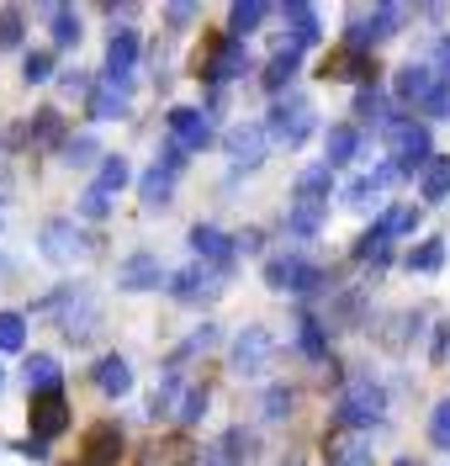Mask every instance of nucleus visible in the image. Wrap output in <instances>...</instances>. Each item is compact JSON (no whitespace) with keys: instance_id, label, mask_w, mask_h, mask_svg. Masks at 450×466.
<instances>
[{"instance_id":"nucleus-25","label":"nucleus","mask_w":450,"mask_h":466,"mask_svg":"<svg viewBox=\"0 0 450 466\" xmlns=\"http://www.w3.org/2000/svg\"><path fill=\"white\" fill-rule=\"evenodd\" d=\"M90 377H95V387H101L106 398H122V392L133 387V371H127V360H122V355H101Z\"/></svg>"},{"instance_id":"nucleus-16","label":"nucleus","mask_w":450,"mask_h":466,"mask_svg":"<svg viewBox=\"0 0 450 466\" xmlns=\"http://www.w3.org/2000/svg\"><path fill=\"white\" fill-rule=\"evenodd\" d=\"M223 144H228V154H234V159H239L244 170H255V165H260V159H265L270 127H260V122H239V127H234V133H228V138H223Z\"/></svg>"},{"instance_id":"nucleus-12","label":"nucleus","mask_w":450,"mask_h":466,"mask_svg":"<svg viewBox=\"0 0 450 466\" xmlns=\"http://www.w3.org/2000/svg\"><path fill=\"white\" fill-rule=\"evenodd\" d=\"M324 80H355L360 90L376 86V69H371V54H360V48H350V43H339L329 58H324V69H318Z\"/></svg>"},{"instance_id":"nucleus-24","label":"nucleus","mask_w":450,"mask_h":466,"mask_svg":"<svg viewBox=\"0 0 450 466\" xmlns=\"http://www.w3.org/2000/svg\"><path fill=\"white\" fill-rule=\"evenodd\" d=\"M117 287L122 291H154L159 287V260H154V255H133V260H122Z\"/></svg>"},{"instance_id":"nucleus-15","label":"nucleus","mask_w":450,"mask_h":466,"mask_svg":"<svg viewBox=\"0 0 450 466\" xmlns=\"http://www.w3.org/2000/svg\"><path fill=\"white\" fill-rule=\"evenodd\" d=\"M191 461H196V445H191L185 430L180 435H159L138 451V466H191Z\"/></svg>"},{"instance_id":"nucleus-14","label":"nucleus","mask_w":450,"mask_h":466,"mask_svg":"<svg viewBox=\"0 0 450 466\" xmlns=\"http://www.w3.org/2000/svg\"><path fill=\"white\" fill-rule=\"evenodd\" d=\"M435 90H440V80H435V69H429V64H403V69H397V80H392V96H397V101H408V106H429V96H435Z\"/></svg>"},{"instance_id":"nucleus-21","label":"nucleus","mask_w":450,"mask_h":466,"mask_svg":"<svg viewBox=\"0 0 450 466\" xmlns=\"http://www.w3.org/2000/svg\"><path fill=\"white\" fill-rule=\"evenodd\" d=\"M281 16L292 22V48H297V54H307V48L324 37V32H318V11H313L307 0H286V11H281Z\"/></svg>"},{"instance_id":"nucleus-53","label":"nucleus","mask_w":450,"mask_h":466,"mask_svg":"<svg viewBox=\"0 0 450 466\" xmlns=\"http://www.w3.org/2000/svg\"><path fill=\"white\" fill-rule=\"evenodd\" d=\"M59 86H64V90H75V96H90V75H80V69H69V75H64Z\"/></svg>"},{"instance_id":"nucleus-19","label":"nucleus","mask_w":450,"mask_h":466,"mask_svg":"<svg viewBox=\"0 0 450 466\" xmlns=\"http://www.w3.org/2000/svg\"><path fill=\"white\" fill-rule=\"evenodd\" d=\"M355 122H365V127H376V133H392L397 127V116H392V101L382 86H365L355 90Z\"/></svg>"},{"instance_id":"nucleus-48","label":"nucleus","mask_w":450,"mask_h":466,"mask_svg":"<svg viewBox=\"0 0 450 466\" xmlns=\"http://www.w3.org/2000/svg\"><path fill=\"white\" fill-rule=\"evenodd\" d=\"M212 345H217V329H212V323H202V329H196V334L175 350V360H185V355H202V350H212Z\"/></svg>"},{"instance_id":"nucleus-29","label":"nucleus","mask_w":450,"mask_h":466,"mask_svg":"<svg viewBox=\"0 0 450 466\" xmlns=\"http://www.w3.org/2000/svg\"><path fill=\"white\" fill-rule=\"evenodd\" d=\"M324 218H329V202H297L286 212V228L297 233V238H313V233L324 228Z\"/></svg>"},{"instance_id":"nucleus-20","label":"nucleus","mask_w":450,"mask_h":466,"mask_svg":"<svg viewBox=\"0 0 450 466\" xmlns=\"http://www.w3.org/2000/svg\"><path fill=\"white\" fill-rule=\"evenodd\" d=\"M265 360H270V334H265V329H244L239 339H234V371L255 377Z\"/></svg>"},{"instance_id":"nucleus-45","label":"nucleus","mask_w":450,"mask_h":466,"mask_svg":"<svg viewBox=\"0 0 450 466\" xmlns=\"http://www.w3.org/2000/svg\"><path fill=\"white\" fill-rule=\"evenodd\" d=\"M429 440H435L440 451H450V398L435 403V413H429Z\"/></svg>"},{"instance_id":"nucleus-35","label":"nucleus","mask_w":450,"mask_h":466,"mask_svg":"<svg viewBox=\"0 0 450 466\" xmlns=\"http://www.w3.org/2000/svg\"><path fill=\"white\" fill-rule=\"evenodd\" d=\"M90 116H95V122L127 116V96H122L117 86H95V90H90Z\"/></svg>"},{"instance_id":"nucleus-17","label":"nucleus","mask_w":450,"mask_h":466,"mask_svg":"<svg viewBox=\"0 0 450 466\" xmlns=\"http://www.w3.org/2000/svg\"><path fill=\"white\" fill-rule=\"evenodd\" d=\"M117 456H122V430L117 424H95V430H85L80 466H117Z\"/></svg>"},{"instance_id":"nucleus-7","label":"nucleus","mask_w":450,"mask_h":466,"mask_svg":"<svg viewBox=\"0 0 450 466\" xmlns=\"http://www.w3.org/2000/svg\"><path fill=\"white\" fill-rule=\"evenodd\" d=\"M37 244H43V255L59 265H75L90 255V238L75 223H64V218H54V223H43V233H37Z\"/></svg>"},{"instance_id":"nucleus-5","label":"nucleus","mask_w":450,"mask_h":466,"mask_svg":"<svg viewBox=\"0 0 450 466\" xmlns=\"http://www.w3.org/2000/svg\"><path fill=\"white\" fill-rule=\"evenodd\" d=\"M223 281H228V270L196 260V265H185V270L170 276V297H175V302H212V297L223 291Z\"/></svg>"},{"instance_id":"nucleus-36","label":"nucleus","mask_w":450,"mask_h":466,"mask_svg":"<svg viewBox=\"0 0 450 466\" xmlns=\"http://www.w3.org/2000/svg\"><path fill=\"white\" fill-rule=\"evenodd\" d=\"M48 27H54V48H75L80 43V16L69 5H48Z\"/></svg>"},{"instance_id":"nucleus-52","label":"nucleus","mask_w":450,"mask_h":466,"mask_svg":"<svg viewBox=\"0 0 450 466\" xmlns=\"http://www.w3.org/2000/svg\"><path fill=\"white\" fill-rule=\"evenodd\" d=\"M371 191H376V180H371V175H360L355 186H345V202H350V207H360L365 197H371Z\"/></svg>"},{"instance_id":"nucleus-27","label":"nucleus","mask_w":450,"mask_h":466,"mask_svg":"<svg viewBox=\"0 0 450 466\" xmlns=\"http://www.w3.org/2000/svg\"><path fill=\"white\" fill-rule=\"evenodd\" d=\"M355 148H360V133L350 127V122H339V127H329V138H324V165H350L355 159Z\"/></svg>"},{"instance_id":"nucleus-28","label":"nucleus","mask_w":450,"mask_h":466,"mask_svg":"<svg viewBox=\"0 0 450 466\" xmlns=\"http://www.w3.org/2000/svg\"><path fill=\"white\" fill-rule=\"evenodd\" d=\"M419 197H424V202H445V197H450V154H440V159H429V165H424Z\"/></svg>"},{"instance_id":"nucleus-26","label":"nucleus","mask_w":450,"mask_h":466,"mask_svg":"<svg viewBox=\"0 0 450 466\" xmlns=\"http://www.w3.org/2000/svg\"><path fill=\"white\" fill-rule=\"evenodd\" d=\"M175 175H180V170H170V165L159 159V165H154L144 180H138V197H144V207H165V202H170V191H175Z\"/></svg>"},{"instance_id":"nucleus-30","label":"nucleus","mask_w":450,"mask_h":466,"mask_svg":"<svg viewBox=\"0 0 450 466\" xmlns=\"http://www.w3.org/2000/svg\"><path fill=\"white\" fill-rule=\"evenodd\" d=\"M302 270H307V265H302L297 255H275V260L265 265V287L270 291H297Z\"/></svg>"},{"instance_id":"nucleus-23","label":"nucleus","mask_w":450,"mask_h":466,"mask_svg":"<svg viewBox=\"0 0 450 466\" xmlns=\"http://www.w3.org/2000/svg\"><path fill=\"white\" fill-rule=\"evenodd\" d=\"M22 377H27L32 398H43V392H64V387H59V381H64V371H59V360H54V355H27Z\"/></svg>"},{"instance_id":"nucleus-41","label":"nucleus","mask_w":450,"mask_h":466,"mask_svg":"<svg viewBox=\"0 0 450 466\" xmlns=\"http://www.w3.org/2000/svg\"><path fill=\"white\" fill-rule=\"evenodd\" d=\"M202 413H207V387H191V392L180 398L175 419H180V424H185V430H196V424H202Z\"/></svg>"},{"instance_id":"nucleus-9","label":"nucleus","mask_w":450,"mask_h":466,"mask_svg":"<svg viewBox=\"0 0 450 466\" xmlns=\"http://www.w3.org/2000/svg\"><path fill=\"white\" fill-rule=\"evenodd\" d=\"M165 127H170V144H180L185 154H202L212 144V116L202 106H175L165 116Z\"/></svg>"},{"instance_id":"nucleus-31","label":"nucleus","mask_w":450,"mask_h":466,"mask_svg":"<svg viewBox=\"0 0 450 466\" xmlns=\"http://www.w3.org/2000/svg\"><path fill=\"white\" fill-rule=\"evenodd\" d=\"M265 16H270V5H260V0H234V5H228V37L255 32Z\"/></svg>"},{"instance_id":"nucleus-54","label":"nucleus","mask_w":450,"mask_h":466,"mask_svg":"<svg viewBox=\"0 0 450 466\" xmlns=\"http://www.w3.org/2000/svg\"><path fill=\"white\" fill-rule=\"evenodd\" d=\"M450 355V323H440V329H435V360H445Z\"/></svg>"},{"instance_id":"nucleus-43","label":"nucleus","mask_w":450,"mask_h":466,"mask_svg":"<svg viewBox=\"0 0 450 466\" xmlns=\"http://www.w3.org/2000/svg\"><path fill=\"white\" fill-rule=\"evenodd\" d=\"M22 75H27L32 86H43V80L54 75V54H48V48H32V54L22 58Z\"/></svg>"},{"instance_id":"nucleus-40","label":"nucleus","mask_w":450,"mask_h":466,"mask_svg":"<svg viewBox=\"0 0 450 466\" xmlns=\"http://www.w3.org/2000/svg\"><path fill=\"white\" fill-rule=\"evenodd\" d=\"M180 398V371H170V377H159V387H154V398H149V419H165L170 408H175Z\"/></svg>"},{"instance_id":"nucleus-38","label":"nucleus","mask_w":450,"mask_h":466,"mask_svg":"<svg viewBox=\"0 0 450 466\" xmlns=\"http://www.w3.org/2000/svg\"><path fill=\"white\" fill-rule=\"evenodd\" d=\"M387 233H382V223H376V228L371 233H360L355 238V260H365V265H387Z\"/></svg>"},{"instance_id":"nucleus-10","label":"nucleus","mask_w":450,"mask_h":466,"mask_svg":"<svg viewBox=\"0 0 450 466\" xmlns=\"http://www.w3.org/2000/svg\"><path fill=\"white\" fill-rule=\"evenodd\" d=\"M324 461L329 466H371V435L334 424L329 435H324Z\"/></svg>"},{"instance_id":"nucleus-37","label":"nucleus","mask_w":450,"mask_h":466,"mask_svg":"<svg viewBox=\"0 0 450 466\" xmlns=\"http://www.w3.org/2000/svg\"><path fill=\"white\" fill-rule=\"evenodd\" d=\"M127 180H133V165H127L122 154H106V159H101V175H95V186H101L106 197H117Z\"/></svg>"},{"instance_id":"nucleus-22","label":"nucleus","mask_w":450,"mask_h":466,"mask_svg":"<svg viewBox=\"0 0 450 466\" xmlns=\"http://www.w3.org/2000/svg\"><path fill=\"white\" fill-rule=\"evenodd\" d=\"M297 64H302V54L292 48V43H281V48H275V58L265 64V90H270V96H286V86L297 80Z\"/></svg>"},{"instance_id":"nucleus-44","label":"nucleus","mask_w":450,"mask_h":466,"mask_svg":"<svg viewBox=\"0 0 450 466\" xmlns=\"http://www.w3.org/2000/svg\"><path fill=\"white\" fill-rule=\"evenodd\" d=\"M429 69H435V80H440V86H450V32L435 37V48H429Z\"/></svg>"},{"instance_id":"nucleus-34","label":"nucleus","mask_w":450,"mask_h":466,"mask_svg":"<svg viewBox=\"0 0 450 466\" xmlns=\"http://www.w3.org/2000/svg\"><path fill=\"white\" fill-rule=\"evenodd\" d=\"M297 345H302V355H313V360H329V329L313 319V313H302V323H297Z\"/></svg>"},{"instance_id":"nucleus-55","label":"nucleus","mask_w":450,"mask_h":466,"mask_svg":"<svg viewBox=\"0 0 450 466\" xmlns=\"http://www.w3.org/2000/svg\"><path fill=\"white\" fill-rule=\"evenodd\" d=\"M165 16H170V27H185V22H191V16H196V5H170V11H165Z\"/></svg>"},{"instance_id":"nucleus-3","label":"nucleus","mask_w":450,"mask_h":466,"mask_svg":"<svg viewBox=\"0 0 450 466\" xmlns=\"http://www.w3.org/2000/svg\"><path fill=\"white\" fill-rule=\"evenodd\" d=\"M382 413H387V392L371 377L345 387V398H339V424L345 430H371V424H382Z\"/></svg>"},{"instance_id":"nucleus-32","label":"nucleus","mask_w":450,"mask_h":466,"mask_svg":"<svg viewBox=\"0 0 450 466\" xmlns=\"http://www.w3.org/2000/svg\"><path fill=\"white\" fill-rule=\"evenodd\" d=\"M440 265H445V238H440V233H429V238H419V244L408 249V270H419V276L440 270Z\"/></svg>"},{"instance_id":"nucleus-47","label":"nucleus","mask_w":450,"mask_h":466,"mask_svg":"<svg viewBox=\"0 0 450 466\" xmlns=\"http://www.w3.org/2000/svg\"><path fill=\"white\" fill-rule=\"evenodd\" d=\"M16 43H22V11L5 5L0 11V48H16Z\"/></svg>"},{"instance_id":"nucleus-39","label":"nucleus","mask_w":450,"mask_h":466,"mask_svg":"<svg viewBox=\"0 0 450 466\" xmlns=\"http://www.w3.org/2000/svg\"><path fill=\"white\" fill-rule=\"evenodd\" d=\"M414 223H419V207H408V202H397L382 212V233L387 238H403V233H414Z\"/></svg>"},{"instance_id":"nucleus-50","label":"nucleus","mask_w":450,"mask_h":466,"mask_svg":"<svg viewBox=\"0 0 450 466\" xmlns=\"http://www.w3.org/2000/svg\"><path fill=\"white\" fill-rule=\"evenodd\" d=\"M292 413V392L286 387H270L265 392V419H286Z\"/></svg>"},{"instance_id":"nucleus-18","label":"nucleus","mask_w":450,"mask_h":466,"mask_svg":"<svg viewBox=\"0 0 450 466\" xmlns=\"http://www.w3.org/2000/svg\"><path fill=\"white\" fill-rule=\"evenodd\" d=\"M11 144H32V148L69 144V138H64V116L54 112V106H43V112H37V116L27 122V127H16V133H11Z\"/></svg>"},{"instance_id":"nucleus-56","label":"nucleus","mask_w":450,"mask_h":466,"mask_svg":"<svg viewBox=\"0 0 450 466\" xmlns=\"http://www.w3.org/2000/svg\"><path fill=\"white\" fill-rule=\"evenodd\" d=\"M0 381H5V371H0Z\"/></svg>"},{"instance_id":"nucleus-42","label":"nucleus","mask_w":450,"mask_h":466,"mask_svg":"<svg viewBox=\"0 0 450 466\" xmlns=\"http://www.w3.org/2000/svg\"><path fill=\"white\" fill-rule=\"evenodd\" d=\"M27 339V319L22 313H0V350H22Z\"/></svg>"},{"instance_id":"nucleus-2","label":"nucleus","mask_w":450,"mask_h":466,"mask_svg":"<svg viewBox=\"0 0 450 466\" xmlns=\"http://www.w3.org/2000/svg\"><path fill=\"white\" fill-rule=\"evenodd\" d=\"M270 144L281 148H297L313 138V122H318V112H313V101L307 96H297V90H286V96H275V106H270Z\"/></svg>"},{"instance_id":"nucleus-33","label":"nucleus","mask_w":450,"mask_h":466,"mask_svg":"<svg viewBox=\"0 0 450 466\" xmlns=\"http://www.w3.org/2000/svg\"><path fill=\"white\" fill-rule=\"evenodd\" d=\"M334 191V170L329 165H313V170L297 175V202H329Z\"/></svg>"},{"instance_id":"nucleus-46","label":"nucleus","mask_w":450,"mask_h":466,"mask_svg":"<svg viewBox=\"0 0 450 466\" xmlns=\"http://www.w3.org/2000/svg\"><path fill=\"white\" fill-rule=\"evenodd\" d=\"M106 212H112V197H106L101 186H90L85 197H80V218H90V223H101Z\"/></svg>"},{"instance_id":"nucleus-49","label":"nucleus","mask_w":450,"mask_h":466,"mask_svg":"<svg viewBox=\"0 0 450 466\" xmlns=\"http://www.w3.org/2000/svg\"><path fill=\"white\" fill-rule=\"evenodd\" d=\"M95 154H101L95 138H69V144H64V159H69V165H85V159H95Z\"/></svg>"},{"instance_id":"nucleus-11","label":"nucleus","mask_w":450,"mask_h":466,"mask_svg":"<svg viewBox=\"0 0 450 466\" xmlns=\"http://www.w3.org/2000/svg\"><path fill=\"white\" fill-rule=\"evenodd\" d=\"M27 424H32V440H59L64 430H69V398L64 392H43V398H32V413H27Z\"/></svg>"},{"instance_id":"nucleus-51","label":"nucleus","mask_w":450,"mask_h":466,"mask_svg":"<svg viewBox=\"0 0 450 466\" xmlns=\"http://www.w3.org/2000/svg\"><path fill=\"white\" fill-rule=\"evenodd\" d=\"M424 116H435V122H440V116H450V86H440L435 96H429V106H424Z\"/></svg>"},{"instance_id":"nucleus-8","label":"nucleus","mask_w":450,"mask_h":466,"mask_svg":"<svg viewBox=\"0 0 450 466\" xmlns=\"http://www.w3.org/2000/svg\"><path fill=\"white\" fill-rule=\"evenodd\" d=\"M138 48H144V37H138L133 27H117L112 32V43H106V86H117L122 96H127V86H133Z\"/></svg>"},{"instance_id":"nucleus-4","label":"nucleus","mask_w":450,"mask_h":466,"mask_svg":"<svg viewBox=\"0 0 450 466\" xmlns=\"http://www.w3.org/2000/svg\"><path fill=\"white\" fill-rule=\"evenodd\" d=\"M43 308H48V313H64L69 339H90V329H95V302H90V287H59Z\"/></svg>"},{"instance_id":"nucleus-1","label":"nucleus","mask_w":450,"mask_h":466,"mask_svg":"<svg viewBox=\"0 0 450 466\" xmlns=\"http://www.w3.org/2000/svg\"><path fill=\"white\" fill-rule=\"evenodd\" d=\"M244 69H249V54H244L239 37L207 32V43H202V54H196V80H207L212 90H223V86H234Z\"/></svg>"},{"instance_id":"nucleus-13","label":"nucleus","mask_w":450,"mask_h":466,"mask_svg":"<svg viewBox=\"0 0 450 466\" xmlns=\"http://www.w3.org/2000/svg\"><path fill=\"white\" fill-rule=\"evenodd\" d=\"M191 249H196V260H202V265L228 270V265H234V255H239V238H228V233L212 228V223H196V228H191Z\"/></svg>"},{"instance_id":"nucleus-6","label":"nucleus","mask_w":450,"mask_h":466,"mask_svg":"<svg viewBox=\"0 0 450 466\" xmlns=\"http://www.w3.org/2000/svg\"><path fill=\"white\" fill-rule=\"evenodd\" d=\"M387 138H392V165L403 175H414V170L424 175V165H429V127L424 122H397Z\"/></svg>"}]
</instances>
